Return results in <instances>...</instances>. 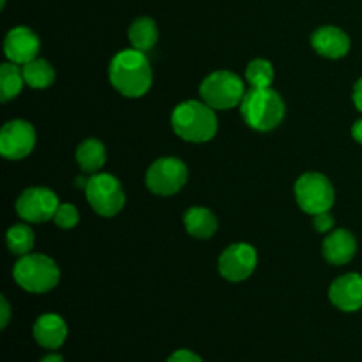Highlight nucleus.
Instances as JSON below:
<instances>
[{"instance_id":"15","label":"nucleus","mask_w":362,"mask_h":362,"mask_svg":"<svg viewBox=\"0 0 362 362\" xmlns=\"http://www.w3.org/2000/svg\"><path fill=\"white\" fill-rule=\"evenodd\" d=\"M32 334L39 346L46 350H57L66 343L67 324L60 315L45 313L34 322Z\"/></svg>"},{"instance_id":"29","label":"nucleus","mask_w":362,"mask_h":362,"mask_svg":"<svg viewBox=\"0 0 362 362\" xmlns=\"http://www.w3.org/2000/svg\"><path fill=\"white\" fill-rule=\"evenodd\" d=\"M352 138L362 145V119L356 120V124L352 126Z\"/></svg>"},{"instance_id":"10","label":"nucleus","mask_w":362,"mask_h":362,"mask_svg":"<svg viewBox=\"0 0 362 362\" xmlns=\"http://www.w3.org/2000/svg\"><path fill=\"white\" fill-rule=\"evenodd\" d=\"M34 145L35 129L27 120H9L0 129V154L9 161H20L30 156Z\"/></svg>"},{"instance_id":"28","label":"nucleus","mask_w":362,"mask_h":362,"mask_svg":"<svg viewBox=\"0 0 362 362\" xmlns=\"http://www.w3.org/2000/svg\"><path fill=\"white\" fill-rule=\"evenodd\" d=\"M352 99H354V105H356V108L362 112V78L356 81V85H354V94H352Z\"/></svg>"},{"instance_id":"30","label":"nucleus","mask_w":362,"mask_h":362,"mask_svg":"<svg viewBox=\"0 0 362 362\" xmlns=\"http://www.w3.org/2000/svg\"><path fill=\"white\" fill-rule=\"evenodd\" d=\"M39 362H66V361H64V357L60 356V354H48V356L42 357Z\"/></svg>"},{"instance_id":"23","label":"nucleus","mask_w":362,"mask_h":362,"mask_svg":"<svg viewBox=\"0 0 362 362\" xmlns=\"http://www.w3.org/2000/svg\"><path fill=\"white\" fill-rule=\"evenodd\" d=\"M246 80L253 88L272 87V81H274V67L265 59L251 60L246 67Z\"/></svg>"},{"instance_id":"26","label":"nucleus","mask_w":362,"mask_h":362,"mask_svg":"<svg viewBox=\"0 0 362 362\" xmlns=\"http://www.w3.org/2000/svg\"><path fill=\"white\" fill-rule=\"evenodd\" d=\"M166 362H204V361H202V357L198 356V354L191 352V350H186V349H180V350H175V352L166 359Z\"/></svg>"},{"instance_id":"21","label":"nucleus","mask_w":362,"mask_h":362,"mask_svg":"<svg viewBox=\"0 0 362 362\" xmlns=\"http://www.w3.org/2000/svg\"><path fill=\"white\" fill-rule=\"evenodd\" d=\"M25 85L23 71L14 62H4L0 66V101L9 103L21 92Z\"/></svg>"},{"instance_id":"9","label":"nucleus","mask_w":362,"mask_h":362,"mask_svg":"<svg viewBox=\"0 0 362 362\" xmlns=\"http://www.w3.org/2000/svg\"><path fill=\"white\" fill-rule=\"evenodd\" d=\"M60 202L48 187H28L18 197L16 212L25 223H45L53 219Z\"/></svg>"},{"instance_id":"18","label":"nucleus","mask_w":362,"mask_h":362,"mask_svg":"<svg viewBox=\"0 0 362 362\" xmlns=\"http://www.w3.org/2000/svg\"><path fill=\"white\" fill-rule=\"evenodd\" d=\"M76 161L81 172L90 175L99 173L106 163V148L103 141H99L98 138H87L81 141L76 148Z\"/></svg>"},{"instance_id":"16","label":"nucleus","mask_w":362,"mask_h":362,"mask_svg":"<svg viewBox=\"0 0 362 362\" xmlns=\"http://www.w3.org/2000/svg\"><path fill=\"white\" fill-rule=\"evenodd\" d=\"M357 240L352 232L345 228L334 230L322 243V255L332 265H345L356 257Z\"/></svg>"},{"instance_id":"5","label":"nucleus","mask_w":362,"mask_h":362,"mask_svg":"<svg viewBox=\"0 0 362 362\" xmlns=\"http://www.w3.org/2000/svg\"><path fill=\"white\" fill-rule=\"evenodd\" d=\"M246 88L240 76L232 71H214L200 85V98L214 110H230L240 106Z\"/></svg>"},{"instance_id":"2","label":"nucleus","mask_w":362,"mask_h":362,"mask_svg":"<svg viewBox=\"0 0 362 362\" xmlns=\"http://www.w3.org/2000/svg\"><path fill=\"white\" fill-rule=\"evenodd\" d=\"M172 127L179 138L191 144L211 141L218 133V117L214 108L204 101H184L172 112Z\"/></svg>"},{"instance_id":"3","label":"nucleus","mask_w":362,"mask_h":362,"mask_svg":"<svg viewBox=\"0 0 362 362\" xmlns=\"http://www.w3.org/2000/svg\"><path fill=\"white\" fill-rule=\"evenodd\" d=\"M240 115L251 129L267 133L276 129L285 119V103L272 87H251L240 103Z\"/></svg>"},{"instance_id":"19","label":"nucleus","mask_w":362,"mask_h":362,"mask_svg":"<svg viewBox=\"0 0 362 362\" xmlns=\"http://www.w3.org/2000/svg\"><path fill=\"white\" fill-rule=\"evenodd\" d=\"M127 35H129V42L134 49H140V52L147 53L151 52L156 46V42H158V25H156V21L152 20V18L138 16L136 20L131 23Z\"/></svg>"},{"instance_id":"1","label":"nucleus","mask_w":362,"mask_h":362,"mask_svg":"<svg viewBox=\"0 0 362 362\" xmlns=\"http://www.w3.org/2000/svg\"><path fill=\"white\" fill-rule=\"evenodd\" d=\"M108 78L112 87L124 98H141L152 87L151 60L140 49H122L110 62Z\"/></svg>"},{"instance_id":"7","label":"nucleus","mask_w":362,"mask_h":362,"mask_svg":"<svg viewBox=\"0 0 362 362\" xmlns=\"http://www.w3.org/2000/svg\"><path fill=\"white\" fill-rule=\"evenodd\" d=\"M297 205L303 209L306 214H318V212L331 211L334 205L336 194L331 180L318 172H308L297 179L296 187Z\"/></svg>"},{"instance_id":"25","label":"nucleus","mask_w":362,"mask_h":362,"mask_svg":"<svg viewBox=\"0 0 362 362\" xmlns=\"http://www.w3.org/2000/svg\"><path fill=\"white\" fill-rule=\"evenodd\" d=\"M332 226H334V218H332L331 211L318 212V214L313 216V228L317 230L318 233L331 232Z\"/></svg>"},{"instance_id":"13","label":"nucleus","mask_w":362,"mask_h":362,"mask_svg":"<svg viewBox=\"0 0 362 362\" xmlns=\"http://www.w3.org/2000/svg\"><path fill=\"white\" fill-rule=\"evenodd\" d=\"M329 300L332 306L345 313L362 310V276L350 272L334 279L329 288Z\"/></svg>"},{"instance_id":"8","label":"nucleus","mask_w":362,"mask_h":362,"mask_svg":"<svg viewBox=\"0 0 362 362\" xmlns=\"http://www.w3.org/2000/svg\"><path fill=\"white\" fill-rule=\"evenodd\" d=\"M187 182V166L179 158H159L148 166L145 184L159 197L177 194Z\"/></svg>"},{"instance_id":"4","label":"nucleus","mask_w":362,"mask_h":362,"mask_svg":"<svg viewBox=\"0 0 362 362\" xmlns=\"http://www.w3.org/2000/svg\"><path fill=\"white\" fill-rule=\"evenodd\" d=\"M13 278L28 293H46L60 281V269L53 258L41 253L20 257L13 269Z\"/></svg>"},{"instance_id":"14","label":"nucleus","mask_w":362,"mask_h":362,"mask_svg":"<svg viewBox=\"0 0 362 362\" xmlns=\"http://www.w3.org/2000/svg\"><path fill=\"white\" fill-rule=\"evenodd\" d=\"M311 46L318 55L325 59H343L350 52V37L341 28L324 25L311 34Z\"/></svg>"},{"instance_id":"17","label":"nucleus","mask_w":362,"mask_h":362,"mask_svg":"<svg viewBox=\"0 0 362 362\" xmlns=\"http://www.w3.org/2000/svg\"><path fill=\"white\" fill-rule=\"evenodd\" d=\"M184 226L194 239H211L218 232V219L207 207H191L184 214Z\"/></svg>"},{"instance_id":"12","label":"nucleus","mask_w":362,"mask_h":362,"mask_svg":"<svg viewBox=\"0 0 362 362\" xmlns=\"http://www.w3.org/2000/svg\"><path fill=\"white\" fill-rule=\"evenodd\" d=\"M39 49H41V41L37 34L28 27L11 28L4 39V53L7 60L18 66H25L30 60L37 59Z\"/></svg>"},{"instance_id":"24","label":"nucleus","mask_w":362,"mask_h":362,"mask_svg":"<svg viewBox=\"0 0 362 362\" xmlns=\"http://www.w3.org/2000/svg\"><path fill=\"white\" fill-rule=\"evenodd\" d=\"M53 223L62 230H71L80 223V212L74 205L71 204H60L57 209L55 216H53Z\"/></svg>"},{"instance_id":"27","label":"nucleus","mask_w":362,"mask_h":362,"mask_svg":"<svg viewBox=\"0 0 362 362\" xmlns=\"http://www.w3.org/2000/svg\"><path fill=\"white\" fill-rule=\"evenodd\" d=\"M11 320V306L4 296H0V329H6Z\"/></svg>"},{"instance_id":"22","label":"nucleus","mask_w":362,"mask_h":362,"mask_svg":"<svg viewBox=\"0 0 362 362\" xmlns=\"http://www.w3.org/2000/svg\"><path fill=\"white\" fill-rule=\"evenodd\" d=\"M6 243L11 253L16 255V257H25L34 250V232L27 223H16L7 230Z\"/></svg>"},{"instance_id":"6","label":"nucleus","mask_w":362,"mask_h":362,"mask_svg":"<svg viewBox=\"0 0 362 362\" xmlns=\"http://www.w3.org/2000/svg\"><path fill=\"white\" fill-rule=\"evenodd\" d=\"M85 197L92 211L103 218H113L126 205L122 184L110 173H94L85 186Z\"/></svg>"},{"instance_id":"20","label":"nucleus","mask_w":362,"mask_h":362,"mask_svg":"<svg viewBox=\"0 0 362 362\" xmlns=\"http://www.w3.org/2000/svg\"><path fill=\"white\" fill-rule=\"evenodd\" d=\"M21 71H23L25 83L30 88H48L49 85H53L57 76L55 67L48 60L39 59V57L21 66Z\"/></svg>"},{"instance_id":"11","label":"nucleus","mask_w":362,"mask_h":362,"mask_svg":"<svg viewBox=\"0 0 362 362\" xmlns=\"http://www.w3.org/2000/svg\"><path fill=\"white\" fill-rule=\"evenodd\" d=\"M258 264V255L251 244L235 243L226 247L218 262L219 274L232 283H240L250 278Z\"/></svg>"}]
</instances>
